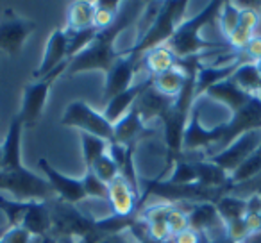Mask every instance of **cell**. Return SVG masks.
Masks as SVG:
<instances>
[{
    "instance_id": "cell-1",
    "label": "cell",
    "mask_w": 261,
    "mask_h": 243,
    "mask_svg": "<svg viewBox=\"0 0 261 243\" xmlns=\"http://www.w3.org/2000/svg\"><path fill=\"white\" fill-rule=\"evenodd\" d=\"M220 0H213L200 13H197L195 16L188 20H182L177 25V29L174 31L172 38L168 40L167 47L174 52V56L177 59H188L193 56L204 54L207 50H231L227 45V41H210L206 38L200 36V29L207 25V23L218 20L222 9Z\"/></svg>"
},
{
    "instance_id": "cell-2",
    "label": "cell",
    "mask_w": 261,
    "mask_h": 243,
    "mask_svg": "<svg viewBox=\"0 0 261 243\" xmlns=\"http://www.w3.org/2000/svg\"><path fill=\"white\" fill-rule=\"evenodd\" d=\"M186 8H188V2H185V0H168V2H161L160 9H158V15L154 16L149 29L138 38L135 48L129 52H135L136 56L142 58L150 48L167 45L168 40L172 38V34H174V31L177 29V25L182 22V15H185Z\"/></svg>"
},
{
    "instance_id": "cell-3",
    "label": "cell",
    "mask_w": 261,
    "mask_h": 243,
    "mask_svg": "<svg viewBox=\"0 0 261 243\" xmlns=\"http://www.w3.org/2000/svg\"><path fill=\"white\" fill-rule=\"evenodd\" d=\"M0 190L9 192L20 202H48L58 197L47 179L25 167L0 170Z\"/></svg>"
},
{
    "instance_id": "cell-4",
    "label": "cell",
    "mask_w": 261,
    "mask_h": 243,
    "mask_svg": "<svg viewBox=\"0 0 261 243\" xmlns=\"http://www.w3.org/2000/svg\"><path fill=\"white\" fill-rule=\"evenodd\" d=\"M50 207V232L58 239H72L79 241L83 236L95 229V218H91L86 211L79 209L75 204H68L61 199L48 200Z\"/></svg>"
},
{
    "instance_id": "cell-5",
    "label": "cell",
    "mask_w": 261,
    "mask_h": 243,
    "mask_svg": "<svg viewBox=\"0 0 261 243\" xmlns=\"http://www.w3.org/2000/svg\"><path fill=\"white\" fill-rule=\"evenodd\" d=\"M61 124L66 127L81 129V132L93 134L108 143L113 142V124L108 122V118L102 113L95 111L91 105H88L83 100L70 102L66 105L61 116Z\"/></svg>"
},
{
    "instance_id": "cell-6",
    "label": "cell",
    "mask_w": 261,
    "mask_h": 243,
    "mask_svg": "<svg viewBox=\"0 0 261 243\" xmlns=\"http://www.w3.org/2000/svg\"><path fill=\"white\" fill-rule=\"evenodd\" d=\"M66 68H68V61L56 66L48 75L38 79V83H31L23 88V102H22V109H20V113H18V116L23 122V127H36L38 125L41 115H43L48 91H50L54 80L58 79L61 73L66 72Z\"/></svg>"
},
{
    "instance_id": "cell-7",
    "label": "cell",
    "mask_w": 261,
    "mask_h": 243,
    "mask_svg": "<svg viewBox=\"0 0 261 243\" xmlns=\"http://www.w3.org/2000/svg\"><path fill=\"white\" fill-rule=\"evenodd\" d=\"M120 56L122 54L115 48V41L108 40V38L100 36L97 33L95 40L84 50H81L77 56L68 59V68H66L65 73L73 75V73L88 72V70H104V72H108Z\"/></svg>"
},
{
    "instance_id": "cell-8",
    "label": "cell",
    "mask_w": 261,
    "mask_h": 243,
    "mask_svg": "<svg viewBox=\"0 0 261 243\" xmlns=\"http://www.w3.org/2000/svg\"><path fill=\"white\" fill-rule=\"evenodd\" d=\"M254 129H261V97H257V95H252L245 105H242L238 111L232 113L222 140L215 143L211 149H207V157L222 152L238 136H242L247 131H254Z\"/></svg>"
},
{
    "instance_id": "cell-9",
    "label": "cell",
    "mask_w": 261,
    "mask_h": 243,
    "mask_svg": "<svg viewBox=\"0 0 261 243\" xmlns=\"http://www.w3.org/2000/svg\"><path fill=\"white\" fill-rule=\"evenodd\" d=\"M142 68V58L135 52H127L120 56L113 66L108 70L106 75V88H104V105L111 100L113 97L120 95L122 91L129 90L136 83L138 70Z\"/></svg>"
},
{
    "instance_id": "cell-10",
    "label": "cell",
    "mask_w": 261,
    "mask_h": 243,
    "mask_svg": "<svg viewBox=\"0 0 261 243\" xmlns=\"http://www.w3.org/2000/svg\"><path fill=\"white\" fill-rule=\"evenodd\" d=\"M259 145H261V129H254V131L243 132L231 145L225 147L222 152L206 157V159L211 161L213 165H217V167H220L222 170H225L231 175Z\"/></svg>"
},
{
    "instance_id": "cell-11",
    "label": "cell",
    "mask_w": 261,
    "mask_h": 243,
    "mask_svg": "<svg viewBox=\"0 0 261 243\" xmlns=\"http://www.w3.org/2000/svg\"><path fill=\"white\" fill-rule=\"evenodd\" d=\"M36 29L34 20H27L16 15L13 9L4 13V18L0 20V50L8 52L11 58L20 56L27 36Z\"/></svg>"
},
{
    "instance_id": "cell-12",
    "label": "cell",
    "mask_w": 261,
    "mask_h": 243,
    "mask_svg": "<svg viewBox=\"0 0 261 243\" xmlns=\"http://www.w3.org/2000/svg\"><path fill=\"white\" fill-rule=\"evenodd\" d=\"M227 127V122L220 124L213 129H204L200 125V107H199V100H195L190 113L188 118V125H186L185 136H182V154L186 152H195L200 149H211L215 143H218L222 140Z\"/></svg>"
},
{
    "instance_id": "cell-13",
    "label": "cell",
    "mask_w": 261,
    "mask_h": 243,
    "mask_svg": "<svg viewBox=\"0 0 261 243\" xmlns=\"http://www.w3.org/2000/svg\"><path fill=\"white\" fill-rule=\"evenodd\" d=\"M154 134L156 131L147 127L135 105L113 125V142L129 147V149H135L142 140L154 138Z\"/></svg>"
},
{
    "instance_id": "cell-14",
    "label": "cell",
    "mask_w": 261,
    "mask_h": 243,
    "mask_svg": "<svg viewBox=\"0 0 261 243\" xmlns=\"http://www.w3.org/2000/svg\"><path fill=\"white\" fill-rule=\"evenodd\" d=\"M108 204L111 214L116 217H135L142 209L140 193L125 181L122 174L108 184Z\"/></svg>"
},
{
    "instance_id": "cell-15",
    "label": "cell",
    "mask_w": 261,
    "mask_h": 243,
    "mask_svg": "<svg viewBox=\"0 0 261 243\" xmlns=\"http://www.w3.org/2000/svg\"><path fill=\"white\" fill-rule=\"evenodd\" d=\"M38 165H40V168L43 170L45 179H47L52 188H54L58 199L65 200V202H68V204H75V206L83 202V200H86V193H84L83 182L81 181L59 174V172L56 170L54 167H50V163H48L47 159H43V157L38 161Z\"/></svg>"
},
{
    "instance_id": "cell-16",
    "label": "cell",
    "mask_w": 261,
    "mask_h": 243,
    "mask_svg": "<svg viewBox=\"0 0 261 243\" xmlns=\"http://www.w3.org/2000/svg\"><path fill=\"white\" fill-rule=\"evenodd\" d=\"M245 61H249V59H247L242 52V54L236 56L234 59H231V61L225 63V65H217V63H215V65H200L195 75V97L200 98V95L206 93L207 88L231 79L232 73L238 70V66Z\"/></svg>"
},
{
    "instance_id": "cell-17",
    "label": "cell",
    "mask_w": 261,
    "mask_h": 243,
    "mask_svg": "<svg viewBox=\"0 0 261 243\" xmlns=\"http://www.w3.org/2000/svg\"><path fill=\"white\" fill-rule=\"evenodd\" d=\"M150 84H152V77L150 75L136 80L129 90L122 91L120 95L113 97L111 100L104 105V113H102V115L108 118V122H111V124L115 125L116 122H118V120L122 118V116L125 115L133 105H135V102L138 100V97L150 86Z\"/></svg>"
},
{
    "instance_id": "cell-18",
    "label": "cell",
    "mask_w": 261,
    "mask_h": 243,
    "mask_svg": "<svg viewBox=\"0 0 261 243\" xmlns=\"http://www.w3.org/2000/svg\"><path fill=\"white\" fill-rule=\"evenodd\" d=\"M65 61H68V38H66L65 29H56L48 38L43 61H41L40 68L36 70L34 77L41 79V77L48 75L56 66H59Z\"/></svg>"
},
{
    "instance_id": "cell-19",
    "label": "cell",
    "mask_w": 261,
    "mask_h": 243,
    "mask_svg": "<svg viewBox=\"0 0 261 243\" xmlns=\"http://www.w3.org/2000/svg\"><path fill=\"white\" fill-rule=\"evenodd\" d=\"M174 102H175V98L160 93V91L154 90L152 84H150V86L140 95L138 100L135 102V107L138 109L143 122L149 124L150 120L163 118V115L174 105Z\"/></svg>"
},
{
    "instance_id": "cell-20",
    "label": "cell",
    "mask_w": 261,
    "mask_h": 243,
    "mask_svg": "<svg viewBox=\"0 0 261 243\" xmlns=\"http://www.w3.org/2000/svg\"><path fill=\"white\" fill-rule=\"evenodd\" d=\"M22 132L23 122L18 115L13 116L6 142L2 145V170H16L22 165Z\"/></svg>"
},
{
    "instance_id": "cell-21",
    "label": "cell",
    "mask_w": 261,
    "mask_h": 243,
    "mask_svg": "<svg viewBox=\"0 0 261 243\" xmlns=\"http://www.w3.org/2000/svg\"><path fill=\"white\" fill-rule=\"evenodd\" d=\"M188 211V222L190 229L199 234L210 232L213 229L224 227V220L220 218L217 211V206L211 202H200V204H185Z\"/></svg>"
},
{
    "instance_id": "cell-22",
    "label": "cell",
    "mask_w": 261,
    "mask_h": 243,
    "mask_svg": "<svg viewBox=\"0 0 261 243\" xmlns=\"http://www.w3.org/2000/svg\"><path fill=\"white\" fill-rule=\"evenodd\" d=\"M204 95H207V97L213 98V100H220L222 104H225L231 109V113L238 111V109L242 107V105H245L247 102H249V98L252 97L250 93L243 91L232 79H227V80H224V83H218V84H215V86L207 88Z\"/></svg>"
},
{
    "instance_id": "cell-23",
    "label": "cell",
    "mask_w": 261,
    "mask_h": 243,
    "mask_svg": "<svg viewBox=\"0 0 261 243\" xmlns=\"http://www.w3.org/2000/svg\"><path fill=\"white\" fill-rule=\"evenodd\" d=\"M20 227L25 229L33 238H43V236H47L52 227L48 202H31Z\"/></svg>"
},
{
    "instance_id": "cell-24",
    "label": "cell",
    "mask_w": 261,
    "mask_h": 243,
    "mask_svg": "<svg viewBox=\"0 0 261 243\" xmlns=\"http://www.w3.org/2000/svg\"><path fill=\"white\" fill-rule=\"evenodd\" d=\"M197 170V182H200L206 188H225L232 190V181L231 175L225 170H222L220 167L213 165L207 159H195L193 161Z\"/></svg>"
},
{
    "instance_id": "cell-25",
    "label": "cell",
    "mask_w": 261,
    "mask_h": 243,
    "mask_svg": "<svg viewBox=\"0 0 261 243\" xmlns=\"http://www.w3.org/2000/svg\"><path fill=\"white\" fill-rule=\"evenodd\" d=\"M175 66H177V58L167 45L150 48L142 56V68H145L150 77L165 73Z\"/></svg>"
},
{
    "instance_id": "cell-26",
    "label": "cell",
    "mask_w": 261,
    "mask_h": 243,
    "mask_svg": "<svg viewBox=\"0 0 261 243\" xmlns=\"http://www.w3.org/2000/svg\"><path fill=\"white\" fill-rule=\"evenodd\" d=\"M95 16V2L88 0H77L70 4L68 13H66V31H84L93 27Z\"/></svg>"
},
{
    "instance_id": "cell-27",
    "label": "cell",
    "mask_w": 261,
    "mask_h": 243,
    "mask_svg": "<svg viewBox=\"0 0 261 243\" xmlns=\"http://www.w3.org/2000/svg\"><path fill=\"white\" fill-rule=\"evenodd\" d=\"M185 80H186V72L181 66H175V68L168 70V72L154 75L152 88L160 91V93L167 95V97L177 98V95L181 93L182 86H185Z\"/></svg>"
},
{
    "instance_id": "cell-28",
    "label": "cell",
    "mask_w": 261,
    "mask_h": 243,
    "mask_svg": "<svg viewBox=\"0 0 261 243\" xmlns=\"http://www.w3.org/2000/svg\"><path fill=\"white\" fill-rule=\"evenodd\" d=\"M215 206H217V211L222 220H224V224L242 220L247 213V199H243V197H240V195H234V193H231V192L222 197Z\"/></svg>"
},
{
    "instance_id": "cell-29",
    "label": "cell",
    "mask_w": 261,
    "mask_h": 243,
    "mask_svg": "<svg viewBox=\"0 0 261 243\" xmlns=\"http://www.w3.org/2000/svg\"><path fill=\"white\" fill-rule=\"evenodd\" d=\"M261 175V145L231 174L232 184H245Z\"/></svg>"
},
{
    "instance_id": "cell-30",
    "label": "cell",
    "mask_w": 261,
    "mask_h": 243,
    "mask_svg": "<svg viewBox=\"0 0 261 243\" xmlns=\"http://www.w3.org/2000/svg\"><path fill=\"white\" fill-rule=\"evenodd\" d=\"M231 79L234 80L243 91H247V93H250V95H257L261 90V75L257 73L252 61L242 63V65L238 66V70L232 73Z\"/></svg>"
},
{
    "instance_id": "cell-31",
    "label": "cell",
    "mask_w": 261,
    "mask_h": 243,
    "mask_svg": "<svg viewBox=\"0 0 261 243\" xmlns=\"http://www.w3.org/2000/svg\"><path fill=\"white\" fill-rule=\"evenodd\" d=\"M81 145H83V157L84 163H86V168H91V165L98 157L108 152V142H104L102 138H97L93 134H88V132H81Z\"/></svg>"
},
{
    "instance_id": "cell-32",
    "label": "cell",
    "mask_w": 261,
    "mask_h": 243,
    "mask_svg": "<svg viewBox=\"0 0 261 243\" xmlns=\"http://www.w3.org/2000/svg\"><path fill=\"white\" fill-rule=\"evenodd\" d=\"M31 202H20L15 199H8V197H0V209L8 218V227L15 229L22 225V220L25 217L27 209H29Z\"/></svg>"
},
{
    "instance_id": "cell-33",
    "label": "cell",
    "mask_w": 261,
    "mask_h": 243,
    "mask_svg": "<svg viewBox=\"0 0 261 243\" xmlns=\"http://www.w3.org/2000/svg\"><path fill=\"white\" fill-rule=\"evenodd\" d=\"M240 13H242V8L236 2H224L222 4L220 15H218V23H220V31L225 40L238 29Z\"/></svg>"
},
{
    "instance_id": "cell-34",
    "label": "cell",
    "mask_w": 261,
    "mask_h": 243,
    "mask_svg": "<svg viewBox=\"0 0 261 243\" xmlns=\"http://www.w3.org/2000/svg\"><path fill=\"white\" fill-rule=\"evenodd\" d=\"M167 181L172 184H193V182H197V170L193 161L186 159L185 156L177 157L174 161V172Z\"/></svg>"
},
{
    "instance_id": "cell-35",
    "label": "cell",
    "mask_w": 261,
    "mask_h": 243,
    "mask_svg": "<svg viewBox=\"0 0 261 243\" xmlns=\"http://www.w3.org/2000/svg\"><path fill=\"white\" fill-rule=\"evenodd\" d=\"M167 225H168V231H170L172 238L181 234V232L188 231L190 222H188V211H186L185 204H172L170 211H168V217H167Z\"/></svg>"
},
{
    "instance_id": "cell-36",
    "label": "cell",
    "mask_w": 261,
    "mask_h": 243,
    "mask_svg": "<svg viewBox=\"0 0 261 243\" xmlns=\"http://www.w3.org/2000/svg\"><path fill=\"white\" fill-rule=\"evenodd\" d=\"M88 170L93 172V174L97 175V177L100 179L104 184H109L113 179L120 175V168L116 167L115 161H113L111 157L108 156V152H106L104 156L98 157V159L95 161L93 165H91V168H88Z\"/></svg>"
},
{
    "instance_id": "cell-37",
    "label": "cell",
    "mask_w": 261,
    "mask_h": 243,
    "mask_svg": "<svg viewBox=\"0 0 261 243\" xmlns=\"http://www.w3.org/2000/svg\"><path fill=\"white\" fill-rule=\"evenodd\" d=\"M81 182H83L86 199H106L108 200V184H104V182H102L91 170H86V174H84V177L81 179Z\"/></svg>"
},
{
    "instance_id": "cell-38",
    "label": "cell",
    "mask_w": 261,
    "mask_h": 243,
    "mask_svg": "<svg viewBox=\"0 0 261 243\" xmlns=\"http://www.w3.org/2000/svg\"><path fill=\"white\" fill-rule=\"evenodd\" d=\"M115 18H116L115 13H109V11H104V9H97V8H95L93 27L97 31H104V29H108V27L113 25Z\"/></svg>"
},
{
    "instance_id": "cell-39",
    "label": "cell",
    "mask_w": 261,
    "mask_h": 243,
    "mask_svg": "<svg viewBox=\"0 0 261 243\" xmlns=\"http://www.w3.org/2000/svg\"><path fill=\"white\" fill-rule=\"evenodd\" d=\"M243 56L252 63L261 59V34H254V36L250 38L247 47L243 48Z\"/></svg>"
},
{
    "instance_id": "cell-40",
    "label": "cell",
    "mask_w": 261,
    "mask_h": 243,
    "mask_svg": "<svg viewBox=\"0 0 261 243\" xmlns=\"http://www.w3.org/2000/svg\"><path fill=\"white\" fill-rule=\"evenodd\" d=\"M243 222H245L249 236L259 234L261 232V211H247L245 217H243Z\"/></svg>"
},
{
    "instance_id": "cell-41",
    "label": "cell",
    "mask_w": 261,
    "mask_h": 243,
    "mask_svg": "<svg viewBox=\"0 0 261 243\" xmlns=\"http://www.w3.org/2000/svg\"><path fill=\"white\" fill-rule=\"evenodd\" d=\"M98 243H140V239L136 238V234L133 232V227H130L123 232H118V234L108 236V238L100 239Z\"/></svg>"
},
{
    "instance_id": "cell-42",
    "label": "cell",
    "mask_w": 261,
    "mask_h": 243,
    "mask_svg": "<svg viewBox=\"0 0 261 243\" xmlns=\"http://www.w3.org/2000/svg\"><path fill=\"white\" fill-rule=\"evenodd\" d=\"M172 243H202V234L188 229V231L174 236V238H172Z\"/></svg>"
},
{
    "instance_id": "cell-43",
    "label": "cell",
    "mask_w": 261,
    "mask_h": 243,
    "mask_svg": "<svg viewBox=\"0 0 261 243\" xmlns=\"http://www.w3.org/2000/svg\"><path fill=\"white\" fill-rule=\"evenodd\" d=\"M120 6H122V2H118V0H98V2H95L97 9H104V11L115 13V15L120 11Z\"/></svg>"
},
{
    "instance_id": "cell-44",
    "label": "cell",
    "mask_w": 261,
    "mask_h": 243,
    "mask_svg": "<svg viewBox=\"0 0 261 243\" xmlns=\"http://www.w3.org/2000/svg\"><path fill=\"white\" fill-rule=\"evenodd\" d=\"M40 243H59V239L54 238L52 234H47V236H43V238H41Z\"/></svg>"
},
{
    "instance_id": "cell-45",
    "label": "cell",
    "mask_w": 261,
    "mask_h": 243,
    "mask_svg": "<svg viewBox=\"0 0 261 243\" xmlns=\"http://www.w3.org/2000/svg\"><path fill=\"white\" fill-rule=\"evenodd\" d=\"M8 231H9L8 224H6L4 227H0V238H4V236H6V232H8Z\"/></svg>"
},
{
    "instance_id": "cell-46",
    "label": "cell",
    "mask_w": 261,
    "mask_h": 243,
    "mask_svg": "<svg viewBox=\"0 0 261 243\" xmlns=\"http://www.w3.org/2000/svg\"><path fill=\"white\" fill-rule=\"evenodd\" d=\"M254 66H256L257 73H259V75H261V59H257V61H254Z\"/></svg>"
},
{
    "instance_id": "cell-47",
    "label": "cell",
    "mask_w": 261,
    "mask_h": 243,
    "mask_svg": "<svg viewBox=\"0 0 261 243\" xmlns=\"http://www.w3.org/2000/svg\"><path fill=\"white\" fill-rule=\"evenodd\" d=\"M59 243H75V241H72V239H59Z\"/></svg>"
},
{
    "instance_id": "cell-48",
    "label": "cell",
    "mask_w": 261,
    "mask_h": 243,
    "mask_svg": "<svg viewBox=\"0 0 261 243\" xmlns=\"http://www.w3.org/2000/svg\"><path fill=\"white\" fill-rule=\"evenodd\" d=\"M0 170H2V145H0Z\"/></svg>"
},
{
    "instance_id": "cell-49",
    "label": "cell",
    "mask_w": 261,
    "mask_h": 243,
    "mask_svg": "<svg viewBox=\"0 0 261 243\" xmlns=\"http://www.w3.org/2000/svg\"><path fill=\"white\" fill-rule=\"evenodd\" d=\"M0 243H6V239H4V238H0Z\"/></svg>"
},
{
    "instance_id": "cell-50",
    "label": "cell",
    "mask_w": 261,
    "mask_h": 243,
    "mask_svg": "<svg viewBox=\"0 0 261 243\" xmlns=\"http://www.w3.org/2000/svg\"><path fill=\"white\" fill-rule=\"evenodd\" d=\"M259 20H261V8H259Z\"/></svg>"
}]
</instances>
